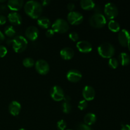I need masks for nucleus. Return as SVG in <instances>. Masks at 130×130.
Segmentation results:
<instances>
[{"mask_svg":"<svg viewBox=\"0 0 130 130\" xmlns=\"http://www.w3.org/2000/svg\"><path fill=\"white\" fill-rule=\"evenodd\" d=\"M24 11L25 13L34 19H38L40 17L43 11L41 4L36 1H29L24 5Z\"/></svg>","mask_w":130,"mask_h":130,"instance_id":"1","label":"nucleus"},{"mask_svg":"<svg viewBox=\"0 0 130 130\" xmlns=\"http://www.w3.org/2000/svg\"><path fill=\"white\" fill-rule=\"evenodd\" d=\"M11 45L16 53H22L27 47L28 41L22 36H17L12 39Z\"/></svg>","mask_w":130,"mask_h":130,"instance_id":"2","label":"nucleus"},{"mask_svg":"<svg viewBox=\"0 0 130 130\" xmlns=\"http://www.w3.org/2000/svg\"><path fill=\"white\" fill-rule=\"evenodd\" d=\"M98 53L104 58H110L115 53V48L109 43H104L98 47Z\"/></svg>","mask_w":130,"mask_h":130,"instance_id":"3","label":"nucleus"},{"mask_svg":"<svg viewBox=\"0 0 130 130\" xmlns=\"http://www.w3.org/2000/svg\"><path fill=\"white\" fill-rule=\"evenodd\" d=\"M52 29L54 32L63 34L67 32L69 29V25L68 22L64 19H58L52 24Z\"/></svg>","mask_w":130,"mask_h":130,"instance_id":"4","label":"nucleus"},{"mask_svg":"<svg viewBox=\"0 0 130 130\" xmlns=\"http://www.w3.org/2000/svg\"><path fill=\"white\" fill-rule=\"evenodd\" d=\"M90 24L93 27L100 29L105 25L107 23L105 16L102 13H95L90 18Z\"/></svg>","mask_w":130,"mask_h":130,"instance_id":"5","label":"nucleus"},{"mask_svg":"<svg viewBox=\"0 0 130 130\" xmlns=\"http://www.w3.org/2000/svg\"><path fill=\"white\" fill-rule=\"evenodd\" d=\"M104 13L107 17L110 20H113L118 15V8L115 4L108 3L105 5Z\"/></svg>","mask_w":130,"mask_h":130,"instance_id":"6","label":"nucleus"},{"mask_svg":"<svg viewBox=\"0 0 130 130\" xmlns=\"http://www.w3.org/2000/svg\"><path fill=\"white\" fill-rule=\"evenodd\" d=\"M83 19L84 17L83 15L78 11H71L67 15V20L71 25H79L83 22Z\"/></svg>","mask_w":130,"mask_h":130,"instance_id":"7","label":"nucleus"},{"mask_svg":"<svg viewBox=\"0 0 130 130\" xmlns=\"http://www.w3.org/2000/svg\"><path fill=\"white\" fill-rule=\"evenodd\" d=\"M50 96L53 100L56 102H60L63 100L65 95L63 90L60 86H53L50 90Z\"/></svg>","mask_w":130,"mask_h":130,"instance_id":"8","label":"nucleus"},{"mask_svg":"<svg viewBox=\"0 0 130 130\" xmlns=\"http://www.w3.org/2000/svg\"><path fill=\"white\" fill-rule=\"evenodd\" d=\"M35 68L37 72L41 75H46L49 72L50 66L48 62L43 59L38 60L35 63Z\"/></svg>","mask_w":130,"mask_h":130,"instance_id":"9","label":"nucleus"},{"mask_svg":"<svg viewBox=\"0 0 130 130\" xmlns=\"http://www.w3.org/2000/svg\"><path fill=\"white\" fill-rule=\"evenodd\" d=\"M118 40L121 45L126 47L130 44V34L128 30L125 29L120 30L118 35Z\"/></svg>","mask_w":130,"mask_h":130,"instance_id":"10","label":"nucleus"},{"mask_svg":"<svg viewBox=\"0 0 130 130\" xmlns=\"http://www.w3.org/2000/svg\"><path fill=\"white\" fill-rule=\"evenodd\" d=\"M76 47L80 52L83 53H90L92 51V45L87 41H79L76 44Z\"/></svg>","mask_w":130,"mask_h":130,"instance_id":"11","label":"nucleus"},{"mask_svg":"<svg viewBox=\"0 0 130 130\" xmlns=\"http://www.w3.org/2000/svg\"><path fill=\"white\" fill-rule=\"evenodd\" d=\"M25 36L30 41H35L39 36V30L35 26H29L25 30Z\"/></svg>","mask_w":130,"mask_h":130,"instance_id":"12","label":"nucleus"},{"mask_svg":"<svg viewBox=\"0 0 130 130\" xmlns=\"http://www.w3.org/2000/svg\"><path fill=\"white\" fill-rule=\"evenodd\" d=\"M82 78V74L78 70H70L67 73V79L68 81L72 83H77Z\"/></svg>","mask_w":130,"mask_h":130,"instance_id":"13","label":"nucleus"},{"mask_svg":"<svg viewBox=\"0 0 130 130\" xmlns=\"http://www.w3.org/2000/svg\"><path fill=\"white\" fill-rule=\"evenodd\" d=\"M83 96L86 101H91L95 99V91L92 86L87 85L83 90Z\"/></svg>","mask_w":130,"mask_h":130,"instance_id":"14","label":"nucleus"},{"mask_svg":"<svg viewBox=\"0 0 130 130\" xmlns=\"http://www.w3.org/2000/svg\"><path fill=\"white\" fill-rule=\"evenodd\" d=\"M24 1L22 0H10L7 3V7L13 12H16L22 8Z\"/></svg>","mask_w":130,"mask_h":130,"instance_id":"15","label":"nucleus"},{"mask_svg":"<svg viewBox=\"0 0 130 130\" xmlns=\"http://www.w3.org/2000/svg\"><path fill=\"white\" fill-rule=\"evenodd\" d=\"M8 19L9 22L12 25H19L22 22V18L17 12H11L8 15Z\"/></svg>","mask_w":130,"mask_h":130,"instance_id":"16","label":"nucleus"},{"mask_svg":"<svg viewBox=\"0 0 130 130\" xmlns=\"http://www.w3.org/2000/svg\"><path fill=\"white\" fill-rule=\"evenodd\" d=\"M8 110L11 115L17 116L19 115L21 110V105L17 101H12L9 105Z\"/></svg>","mask_w":130,"mask_h":130,"instance_id":"17","label":"nucleus"},{"mask_svg":"<svg viewBox=\"0 0 130 130\" xmlns=\"http://www.w3.org/2000/svg\"><path fill=\"white\" fill-rule=\"evenodd\" d=\"M60 55L63 60H69L73 58V57L74 56V51L72 48H69V47H66L61 50Z\"/></svg>","mask_w":130,"mask_h":130,"instance_id":"18","label":"nucleus"},{"mask_svg":"<svg viewBox=\"0 0 130 130\" xmlns=\"http://www.w3.org/2000/svg\"><path fill=\"white\" fill-rule=\"evenodd\" d=\"M80 5L83 10H93L96 5L92 0H81Z\"/></svg>","mask_w":130,"mask_h":130,"instance_id":"19","label":"nucleus"},{"mask_svg":"<svg viewBox=\"0 0 130 130\" xmlns=\"http://www.w3.org/2000/svg\"><path fill=\"white\" fill-rule=\"evenodd\" d=\"M96 121V116L93 113H88L84 117V123L88 126L93 124Z\"/></svg>","mask_w":130,"mask_h":130,"instance_id":"20","label":"nucleus"},{"mask_svg":"<svg viewBox=\"0 0 130 130\" xmlns=\"http://www.w3.org/2000/svg\"><path fill=\"white\" fill-rule=\"evenodd\" d=\"M37 24L43 29H48L50 25V21L48 18L46 17H40L37 20Z\"/></svg>","mask_w":130,"mask_h":130,"instance_id":"21","label":"nucleus"},{"mask_svg":"<svg viewBox=\"0 0 130 130\" xmlns=\"http://www.w3.org/2000/svg\"><path fill=\"white\" fill-rule=\"evenodd\" d=\"M119 61L121 64L123 66H127L130 62V57L129 55L125 52H122L119 54Z\"/></svg>","mask_w":130,"mask_h":130,"instance_id":"22","label":"nucleus"},{"mask_svg":"<svg viewBox=\"0 0 130 130\" xmlns=\"http://www.w3.org/2000/svg\"><path fill=\"white\" fill-rule=\"evenodd\" d=\"M108 27L109 30L114 32H118L120 31V25L116 20H110L108 24Z\"/></svg>","mask_w":130,"mask_h":130,"instance_id":"23","label":"nucleus"},{"mask_svg":"<svg viewBox=\"0 0 130 130\" xmlns=\"http://www.w3.org/2000/svg\"><path fill=\"white\" fill-rule=\"evenodd\" d=\"M5 34L8 37L12 38L15 34V29L12 25H8L5 28Z\"/></svg>","mask_w":130,"mask_h":130,"instance_id":"24","label":"nucleus"},{"mask_svg":"<svg viewBox=\"0 0 130 130\" xmlns=\"http://www.w3.org/2000/svg\"><path fill=\"white\" fill-rule=\"evenodd\" d=\"M22 64L24 67H27V68H30V67H32L35 63H34V60L32 58L27 57L23 60Z\"/></svg>","mask_w":130,"mask_h":130,"instance_id":"25","label":"nucleus"},{"mask_svg":"<svg viewBox=\"0 0 130 130\" xmlns=\"http://www.w3.org/2000/svg\"><path fill=\"white\" fill-rule=\"evenodd\" d=\"M62 110L65 114H69L72 110V107L69 102H63L62 105Z\"/></svg>","mask_w":130,"mask_h":130,"instance_id":"26","label":"nucleus"},{"mask_svg":"<svg viewBox=\"0 0 130 130\" xmlns=\"http://www.w3.org/2000/svg\"><path fill=\"white\" fill-rule=\"evenodd\" d=\"M108 64H109V67H111L112 69H116L118 67V65H119V62H118V60L116 58H109V62H108Z\"/></svg>","mask_w":130,"mask_h":130,"instance_id":"27","label":"nucleus"},{"mask_svg":"<svg viewBox=\"0 0 130 130\" xmlns=\"http://www.w3.org/2000/svg\"><path fill=\"white\" fill-rule=\"evenodd\" d=\"M57 126L58 130H65L67 127V124L63 119H61L57 122Z\"/></svg>","mask_w":130,"mask_h":130,"instance_id":"28","label":"nucleus"},{"mask_svg":"<svg viewBox=\"0 0 130 130\" xmlns=\"http://www.w3.org/2000/svg\"><path fill=\"white\" fill-rule=\"evenodd\" d=\"M78 109L81 110H83L86 109L88 107V102L85 100H82L79 102Z\"/></svg>","mask_w":130,"mask_h":130,"instance_id":"29","label":"nucleus"},{"mask_svg":"<svg viewBox=\"0 0 130 130\" xmlns=\"http://www.w3.org/2000/svg\"><path fill=\"white\" fill-rule=\"evenodd\" d=\"M69 38L72 41H77L79 39V35L76 32H71L69 35Z\"/></svg>","mask_w":130,"mask_h":130,"instance_id":"30","label":"nucleus"},{"mask_svg":"<svg viewBox=\"0 0 130 130\" xmlns=\"http://www.w3.org/2000/svg\"><path fill=\"white\" fill-rule=\"evenodd\" d=\"M77 130H91V128L85 123H80L77 126Z\"/></svg>","mask_w":130,"mask_h":130,"instance_id":"31","label":"nucleus"},{"mask_svg":"<svg viewBox=\"0 0 130 130\" xmlns=\"http://www.w3.org/2000/svg\"><path fill=\"white\" fill-rule=\"evenodd\" d=\"M7 48L5 46L2 45H0V58H3V57H5L6 55L7 54Z\"/></svg>","mask_w":130,"mask_h":130,"instance_id":"32","label":"nucleus"},{"mask_svg":"<svg viewBox=\"0 0 130 130\" xmlns=\"http://www.w3.org/2000/svg\"><path fill=\"white\" fill-rule=\"evenodd\" d=\"M54 31H53L52 29H48V30L46 31L45 33L46 36V37H48V38H52V37H53V36L54 35Z\"/></svg>","mask_w":130,"mask_h":130,"instance_id":"33","label":"nucleus"},{"mask_svg":"<svg viewBox=\"0 0 130 130\" xmlns=\"http://www.w3.org/2000/svg\"><path fill=\"white\" fill-rule=\"evenodd\" d=\"M6 22V18L5 15H0V25H4Z\"/></svg>","mask_w":130,"mask_h":130,"instance_id":"34","label":"nucleus"},{"mask_svg":"<svg viewBox=\"0 0 130 130\" xmlns=\"http://www.w3.org/2000/svg\"><path fill=\"white\" fill-rule=\"evenodd\" d=\"M75 5L74 3H68V5H67V9H68L70 11V12L71 11H73L75 9Z\"/></svg>","mask_w":130,"mask_h":130,"instance_id":"35","label":"nucleus"},{"mask_svg":"<svg viewBox=\"0 0 130 130\" xmlns=\"http://www.w3.org/2000/svg\"><path fill=\"white\" fill-rule=\"evenodd\" d=\"M8 7L5 5H0V12L6 13L7 11Z\"/></svg>","mask_w":130,"mask_h":130,"instance_id":"36","label":"nucleus"},{"mask_svg":"<svg viewBox=\"0 0 130 130\" xmlns=\"http://www.w3.org/2000/svg\"><path fill=\"white\" fill-rule=\"evenodd\" d=\"M93 10H95V13H101V8H100L99 6H96V5H95Z\"/></svg>","mask_w":130,"mask_h":130,"instance_id":"37","label":"nucleus"},{"mask_svg":"<svg viewBox=\"0 0 130 130\" xmlns=\"http://www.w3.org/2000/svg\"><path fill=\"white\" fill-rule=\"evenodd\" d=\"M121 130H130V125L129 124H122Z\"/></svg>","mask_w":130,"mask_h":130,"instance_id":"38","label":"nucleus"},{"mask_svg":"<svg viewBox=\"0 0 130 130\" xmlns=\"http://www.w3.org/2000/svg\"><path fill=\"white\" fill-rule=\"evenodd\" d=\"M50 1H49V0H44V1H42L41 3L42 6H47V5H48V4H50Z\"/></svg>","mask_w":130,"mask_h":130,"instance_id":"39","label":"nucleus"},{"mask_svg":"<svg viewBox=\"0 0 130 130\" xmlns=\"http://www.w3.org/2000/svg\"><path fill=\"white\" fill-rule=\"evenodd\" d=\"M5 40V36L1 31H0V43H2Z\"/></svg>","mask_w":130,"mask_h":130,"instance_id":"40","label":"nucleus"},{"mask_svg":"<svg viewBox=\"0 0 130 130\" xmlns=\"http://www.w3.org/2000/svg\"><path fill=\"white\" fill-rule=\"evenodd\" d=\"M63 100H64V102H69L70 103V101H71V97H70L69 96H66L65 95L64 98H63Z\"/></svg>","mask_w":130,"mask_h":130,"instance_id":"41","label":"nucleus"},{"mask_svg":"<svg viewBox=\"0 0 130 130\" xmlns=\"http://www.w3.org/2000/svg\"><path fill=\"white\" fill-rule=\"evenodd\" d=\"M5 1H5V0H4V1H0V3H5Z\"/></svg>","mask_w":130,"mask_h":130,"instance_id":"42","label":"nucleus"},{"mask_svg":"<svg viewBox=\"0 0 130 130\" xmlns=\"http://www.w3.org/2000/svg\"><path fill=\"white\" fill-rule=\"evenodd\" d=\"M128 49H129V50L130 51V44H129V45H128Z\"/></svg>","mask_w":130,"mask_h":130,"instance_id":"43","label":"nucleus"},{"mask_svg":"<svg viewBox=\"0 0 130 130\" xmlns=\"http://www.w3.org/2000/svg\"><path fill=\"white\" fill-rule=\"evenodd\" d=\"M19 130H26V129H24V128H21V129H20Z\"/></svg>","mask_w":130,"mask_h":130,"instance_id":"44","label":"nucleus"},{"mask_svg":"<svg viewBox=\"0 0 130 130\" xmlns=\"http://www.w3.org/2000/svg\"><path fill=\"white\" fill-rule=\"evenodd\" d=\"M67 130H72V129H67Z\"/></svg>","mask_w":130,"mask_h":130,"instance_id":"45","label":"nucleus"}]
</instances>
